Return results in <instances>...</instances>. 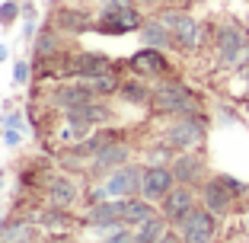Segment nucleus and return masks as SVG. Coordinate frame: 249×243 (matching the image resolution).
Listing matches in <instances>:
<instances>
[{
  "instance_id": "nucleus-1",
  "label": "nucleus",
  "mask_w": 249,
  "mask_h": 243,
  "mask_svg": "<svg viewBox=\"0 0 249 243\" xmlns=\"http://www.w3.org/2000/svg\"><path fill=\"white\" fill-rule=\"evenodd\" d=\"M141 26H144V22H141V13L128 0H106L103 16L96 22V29L103 32V36H124V32L141 29Z\"/></svg>"
},
{
  "instance_id": "nucleus-14",
  "label": "nucleus",
  "mask_w": 249,
  "mask_h": 243,
  "mask_svg": "<svg viewBox=\"0 0 249 243\" xmlns=\"http://www.w3.org/2000/svg\"><path fill=\"white\" fill-rule=\"evenodd\" d=\"M154 205L141 195V199H122V224L124 227H141L144 221L154 218Z\"/></svg>"
},
{
  "instance_id": "nucleus-30",
  "label": "nucleus",
  "mask_w": 249,
  "mask_h": 243,
  "mask_svg": "<svg viewBox=\"0 0 249 243\" xmlns=\"http://www.w3.org/2000/svg\"><path fill=\"white\" fill-rule=\"evenodd\" d=\"M3 144H10V148H16V144H19V131H16V128H10V131H3Z\"/></svg>"
},
{
  "instance_id": "nucleus-28",
  "label": "nucleus",
  "mask_w": 249,
  "mask_h": 243,
  "mask_svg": "<svg viewBox=\"0 0 249 243\" xmlns=\"http://www.w3.org/2000/svg\"><path fill=\"white\" fill-rule=\"evenodd\" d=\"M220 183L227 186V189L233 192V195H243V192H246V186H243L240 179H233V176H220Z\"/></svg>"
},
{
  "instance_id": "nucleus-33",
  "label": "nucleus",
  "mask_w": 249,
  "mask_h": 243,
  "mask_svg": "<svg viewBox=\"0 0 249 243\" xmlns=\"http://www.w3.org/2000/svg\"><path fill=\"white\" fill-rule=\"evenodd\" d=\"M7 224L10 221H0V243H3V234H7Z\"/></svg>"
},
{
  "instance_id": "nucleus-3",
  "label": "nucleus",
  "mask_w": 249,
  "mask_h": 243,
  "mask_svg": "<svg viewBox=\"0 0 249 243\" xmlns=\"http://www.w3.org/2000/svg\"><path fill=\"white\" fill-rule=\"evenodd\" d=\"M201 141H205V125H201L195 115H185L182 122H176V125L166 131V144L169 148H179V150H192V148H198Z\"/></svg>"
},
{
  "instance_id": "nucleus-8",
  "label": "nucleus",
  "mask_w": 249,
  "mask_h": 243,
  "mask_svg": "<svg viewBox=\"0 0 249 243\" xmlns=\"http://www.w3.org/2000/svg\"><path fill=\"white\" fill-rule=\"evenodd\" d=\"M163 22L169 26L173 32V42H179L182 48H198L201 45V29H198V22L185 13H166Z\"/></svg>"
},
{
  "instance_id": "nucleus-23",
  "label": "nucleus",
  "mask_w": 249,
  "mask_h": 243,
  "mask_svg": "<svg viewBox=\"0 0 249 243\" xmlns=\"http://www.w3.org/2000/svg\"><path fill=\"white\" fill-rule=\"evenodd\" d=\"M54 22H58V29H64V32H83L89 26L87 13H80V10H61V13L54 16Z\"/></svg>"
},
{
  "instance_id": "nucleus-4",
  "label": "nucleus",
  "mask_w": 249,
  "mask_h": 243,
  "mask_svg": "<svg viewBox=\"0 0 249 243\" xmlns=\"http://www.w3.org/2000/svg\"><path fill=\"white\" fill-rule=\"evenodd\" d=\"M182 243H211L214 237V211L208 208H195L182 221Z\"/></svg>"
},
{
  "instance_id": "nucleus-25",
  "label": "nucleus",
  "mask_w": 249,
  "mask_h": 243,
  "mask_svg": "<svg viewBox=\"0 0 249 243\" xmlns=\"http://www.w3.org/2000/svg\"><path fill=\"white\" fill-rule=\"evenodd\" d=\"M32 240V224L29 221H10L7 234H3V243H26Z\"/></svg>"
},
{
  "instance_id": "nucleus-16",
  "label": "nucleus",
  "mask_w": 249,
  "mask_h": 243,
  "mask_svg": "<svg viewBox=\"0 0 249 243\" xmlns=\"http://www.w3.org/2000/svg\"><path fill=\"white\" fill-rule=\"evenodd\" d=\"M230 199H233V192H230L227 186L220 183V176L214 179V183H208V186H205V205H208V211L224 214V211L230 208Z\"/></svg>"
},
{
  "instance_id": "nucleus-7",
  "label": "nucleus",
  "mask_w": 249,
  "mask_h": 243,
  "mask_svg": "<svg viewBox=\"0 0 249 243\" xmlns=\"http://www.w3.org/2000/svg\"><path fill=\"white\" fill-rule=\"evenodd\" d=\"M173 183H176L173 169H166V167H147L144 173H141V195H144L147 202H160L163 195L173 189Z\"/></svg>"
},
{
  "instance_id": "nucleus-37",
  "label": "nucleus",
  "mask_w": 249,
  "mask_h": 243,
  "mask_svg": "<svg viewBox=\"0 0 249 243\" xmlns=\"http://www.w3.org/2000/svg\"><path fill=\"white\" fill-rule=\"evenodd\" d=\"M26 243H32V240H26Z\"/></svg>"
},
{
  "instance_id": "nucleus-13",
  "label": "nucleus",
  "mask_w": 249,
  "mask_h": 243,
  "mask_svg": "<svg viewBox=\"0 0 249 243\" xmlns=\"http://www.w3.org/2000/svg\"><path fill=\"white\" fill-rule=\"evenodd\" d=\"M128 67H131L134 74H163L169 64L160 55V48H150V45H147V48H141L138 55L128 58Z\"/></svg>"
},
{
  "instance_id": "nucleus-36",
  "label": "nucleus",
  "mask_w": 249,
  "mask_h": 243,
  "mask_svg": "<svg viewBox=\"0 0 249 243\" xmlns=\"http://www.w3.org/2000/svg\"><path fill=\"white\" fill-rule=\"evenodd\" d=\"M144 3H150V0H144Z\"/></svg>"
},
{
  "instance_id": "nucleus-9",
  "label": "nucleus",
  "mask_w": 249,
  "mask_h": 243,
  "mask_svg": "<svg viewBox=\"0 0 249 243\" xmlns=\"http://www.w3.org/2000/svg\"><path fill=\"white\" fill-rule=\"evenodd\" d=\"M67 112V122H71L77 131H87L89 125H96V122H109V106H103V103H83V106H77V109H64Z\"/></svg>"
},
{
  "instance_id": "nucleus-20",
  "label": "nucleus",
  "mask_w": 249,
  "mask_h": 243,
  "mask_svg": "<svg viewBox=\"0 0 249 243\" xmlns=\"http://www.w3.org/2000/svg\"><path fill=\"white\" fill-rule=\"evenodd\" d=\"M83 83H87L93 93H118V90H122V80H118L115 71H103V74L83 77Z\"/></svg>"
},
{
  "instance_id": "nucleus-18",
  "label": "nucleus",
  "mask_w": 249,
  "mask_h": 243,
  "mask_svg": "<svg viewBox=\"0 0 249 243\" xmlns=\"http://www.w3.org/2000/svg\"><path fill=\"white\" fill-rule=\"evenodd\" d=\"M93 96H96L93 90H89L87 83H80V87H64V90H58V93H54V103H58L61 109H77V106L89 103Z\"/></svg>"
},
{
  "instance_id": "nucleus-15",
  "label": "nucleus",
  "mask_w": 249,
  "mask_h": 243,
  "mask_svg": "<svg viewBox=\"0 0 249 243\" xmlns=\"http://www.w3.org/2000/svg\"><path fill=\"white\" fill-rule=\"evenodd\" d=\"M217 45H220L224 61H236L243 55V48H246V36H243L236 26H224V29L217 32Z\"/></svg>"
},
{
  "instance_id": "nucleus-2",
  "label": "nucleus",
  "mask_w": 249,
  "mask_h": 243,
  "mask_svg": "<svg viewBox=\"0 0 249 243\" xmlns=\"http://www.w3.org/2000/svg\"><path fill=\"white\" fill-rule=\"evenodd\" d=\"M150 106L157 112H179V115H195L198 112V99L182 87V83H163L154 90Z\"/></svg>"
},
{
  "instance_id": "nucleus-12",
  "label": "nucleus",
  "mask_w": 249,
  "mask_h": 243,
  "mask_svg": "<svg viewBox=\"0 0 249 243\" xmlns=\"http://www.w3.org/2000/svg\"><path fill=\"white\" fill-rule=\"evenodd\" d=\"M89 224L96 227H124L122 224V199H103L89 208Z\"/></svg>"
},
{
  "instance_id": "nucleus-24",
  "label": "nucleus",
  "mask_w": 249,
  "mask_h": 243,
  "mask_svg": "<svg viewBox=\"0 0 249 243\" xmlns=\"http://www.w3.org/2000/svg\"><path fill=\"white\" fill-rule=\"evenodd\" d=\"M118 93H122L124 103H150V96H154L141 80H128V83H122V90H118Z\"/></svg>"
},
{
  "instance_id": "nucleus-31",
  "label": "nucleus",
  "mask_w": 249,
  "mask_h": 243,
  "mask_svg": "<svg viewBox=\"0 0 249 243\" xmlns=\"http://www.w3.org/2000/svg\"><path fill=\"white\" fill-rule=\"evenodd\" d=\"M22 125V118L16 115V112H10V115H3V128H19Z\"/></svg>"
},
{
  "instance_id": "nucleus-32",
  "label": "nucleus",
  "mask_w": 249,
  "mask_h": 243,
  "mask_svg": "<svg viewBox=\"0 0 249 243\" xmlns=\"http://www.w3.org/2000/svg\"><path fill=\"white\" fill-rule=\"evenodd\" d=\"M22 16H26V22H36V7L26 3V7H22Z\"/></svg>"
},
{
  "instance_id": "nucleus-29",
  "label": "nucleus",
  "mask_w": 249,
  "mask_h": 243,
  "mask_svg": "<svg viewBox=\"0 0 249 243\" xmlns=\"http://www.w3.org/2000/svg\"><path fill=\"white\" fill-rule=\"evenodd\" d=\"M26 77H29V64H26V61H19V64H16V71H13V80L16 83H26Z\"/></svg>"
},
{
  "instance_id": "nucleus-17",
  "label": "nucleus",
  "mask_w": 249,
  "mask_h": 243,
  "mask_svg": "<svg viewBox=\"0 0 249 243\" xmlns=\"http://www.w3.org/2000/svg\"><path fill=\"white\" fill-rule=\"evenodd\" d=\"M141 38H144L150 48H166L169 42H173V32H169V26L163 19H150L141 26Z\"/></svg>"
},
{
  "instance_id": "nucleus-34",
  "label": "nucleus",
  "mask_w": 249,
  "mask_h": 243,
  "mask_svg": "<svg viewBox=\"0 0 249 243\" xmlns=\"http://www.w3.org/2000/svg\"><path fill=\"white\" fill-rule=\"evenodd\" d=\"M0 61H7V45H0Z\"/></svg>"
},
{
  "instance_id": "nucleus-35",
  "label": "nucleus",
  "mask_w": 249,
  "mask_h": 243,
  "mask_svg": "<svg viewBox=\"0 0 249 243\" xmlns=\"http://www.w3.org/2000/svg\"><path fill=\"white\" fill-rule=\"evenodd\" d=\"M246 230H249V211H246Z\"/></svg>"
},
{
  "instance_id": "nucleus-19",
  "label": "nucleus",
  "mask_w": 249,
  "mask_h": 243,
  "mask_svg": "<svg viewBox=\"0 0 249 243\" xmlns=\"http://www.w3.org/2000/svg\"><path fill=\"white\" fill-rule=\"evenodd\" d=\"M173 176H176L179 183L192 186L198 176H201V160H198V157H189V154H182L179 160H173Z\"/></svg>"
},
{
  "instance_id": "nucleus-6",
  "label": "nucleus",
  "mask_w": 249,
  "mask_h": 243,
  "mask_svg": "<svg viewBox=\"0 0 249 243\" xmlns=\"http://www.w3.org/2000/svg\"><path fill=\"white\" fill-rule=\"evenodd\" d=\"M134 192H141V169L138 167L115 169V173L106 179V186H103L106 199H128V195H134Z\"/></svg>"
},
{
  "instance_id": "nucleus-21",
  "label": "nucleus",
  "mask_w": 249,
  "mask_h": 243,
  "mask_svg": "<svg viewBox=\"0 0 249 243\" xmlns=\"http://www.w3.org/2000/svg\"><path fill=\"white\" fill-rule=\"evenodd\" d=\"M166 237V218H150V221H144L138 227V234H134V243H154V240H163Z\"/></svg>"
},
{
  "instance_id": "nucleus-22",
  "label": "nucleus",
  "mask_w": 249,
  "mask_h": 243,
  "mask_svg": "<svg viewBox=\"0 0 249 243\" xmlns=\"http://www.w3.org/2000/svg\"><path fill=\"white\" fill-rule=\"evenodd\" d=\"M48 195H52L54 208H67L73 199H77V186H73L71 179H54L52 189H48Z\"/></svg>"
},
{
  "instance_id": "nucleus-26",
  "label": "nucleus",
  "mask_w": 249,
  "mask_h": 243,
  "mask_svg": "<svg viewBox=\"0 0 249 243\" xmlns=\"http://www.w3.org/2000/svg\"><path fill=\"white\" fill-rule=\"evenodd\" d=\"M58 36H54L52 29H45L42 36H38V42H36V55L38 58H54V55H58Z\"/></svg>"
},
{
  "instance_id": "nucleus-27",
  "label": "nucleus",
  "mask_w": 249,
  "mask_h": 243,
  "mask_svg": "<svg viewBox=\"0 0 249 243\" xmlns=\"http://www.w3.org/2000/svg\"><path fill=\"white\" fill-rule=\"evenodd\" d=\"M22 10L16 7L13 0H7V3H3V7H0V22H3V26H10V22H16V16H19Z\"/></svg>"
},
{
  "instance_id": "nucleus-5",
  "label": "nucleus",
  "mask_w": 249,
  "mask_h": 243,
  "mask_svg": "<svg viewBox=\"0 0 249 243\" xmlns=\"http://www.w3.org/2000/svg\"><path fill=\"white\" fill-rule=\"evenodd\" d=\"M195 211V195H192L189 186H179V189H169L166 195H163V218L173 224H182L189 214Z\"/></svg>"
},
{
  "instance_id": "nucleus-10",
  "label": "nucleus",
  "mask_w": 249,
  "mask_h": 243,
  "mask_svg": "<svg viewBox=\"0 0 249 243\" xmlns=\"http://www.w3.org/2000/svg\"><path fill=\"white\" fill-rule=\"evenodd\" d=\"M128 144L124 141H109L106 148H99L93 154V169H99V173H106V169H118L122 163H128Z\"/></svg>"
},
{
  "instance_id": "nucleus-11",
  "label": "nucleus",
  "mask_w": 249,
  "mask_h": 243,
  "mask_svg": "<svg viewBox=\"0 0 249 243\" xmlns=\"http://www.w3.org/2000/svg\"><path fill=\"white\" fill-rule=\"evenodd\" d=\"M67 64H71V74H77V77H93V74H103V71H115V67H112V58L96 55V52L73 55Z\"/></svg>"
}]
</instances>
